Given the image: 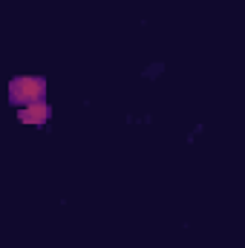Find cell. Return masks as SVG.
Listing matches in <instances>:
<instances>
[{"label":"cell","mask_w":245,"mask_h":248,"mask_svg":"<svg viewBox=\"0 0 245 248\" xmlns=\"http://www.w3.org/2000/svg\"><path fill=\"white\" fill-rule=\"evenodd\" d=\"M9 101L15 107L46 101V78H41V75H17V78H12V84H9Z\"/></svg>","instance_id":"1"},{"label":"cell","mask_w":245,"mask_h":248,"mask_svg":"<svg viewBox=\"0 0 245 248\" xmlns=\"http://www.w3.org/2000/svg\"><path fill=\"white\" fill-rule=\"evenodd\" d=\"M49 116H52V107L46 101H35V104H26V107L17 110L20 124H32V127H44L49 122Z\"/></svg>","instance_id":"2"}]
</instances>
